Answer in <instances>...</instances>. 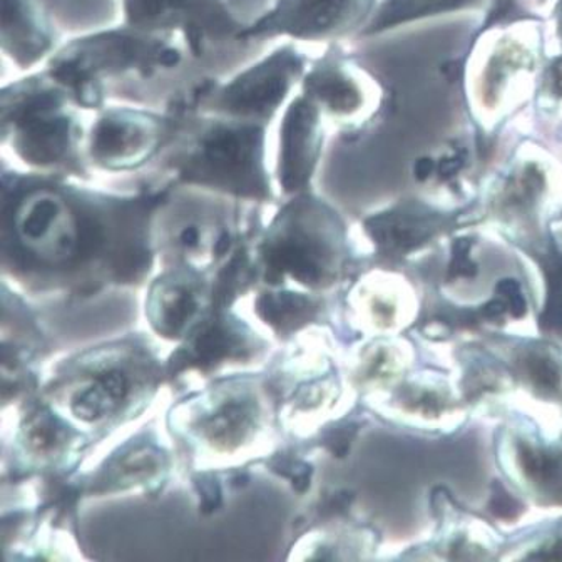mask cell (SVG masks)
<instances>
[{
  "label": "cell",
  "instance_id": "obj_1",
  "mask_svg": "<svg viewBox=\"0 0 562 562\" xmlns=\"http://www.w3.org/2000/svg\"><path fill=\"white\" fill-rule=\"evenodd\" d=\"M184 108L180 136L169 148L168 166L175 180L255 203L274 200L268 168L270 124L196 113Z\"/></svg>",
  "mask_w": 562,
  "mask_h": 562
},
{
  "label": "cell",
  "instance_id": "obj_2",
  "mask_svg": "<svg viewBox=\"0 0 562 562\" xmlns=\"http://www.w3.org/2000/svg\"><path fill=\"white\" fill-rule=\"evenodd\" d=\"M46 67L24 72L0 91L2 145L29 171L86 178L88 124Z\"/></svg>",
  "mask_w": 562,
  "mask_h": 562
},
{
  "label": "cell",
  "instance_id": "obj_3",
  "mask_svg": "<svg viewBox=\"0 0 562 562\" xmlns=\"http://www.w3.org/2000/svg\"><path fill=\"white\" fill-rule=\"evenodd\" d=\"M183 49L171 35L151 34L123 22L70 37L44 64L85 113L108 104V86L136 76L153 79L178 69Z\"/></svg>",
  "mask_w": 562,
  "mask_h": 562
},
{
  "label": "cell",
  "instance_id": "obj_4",
  "mask_svg": "<svg viewBox=\"0 0 562 562\" xmlns=\"http://www.w3.org/2000/svg\"><path fill=\"white\" fill-rule=\"evenodd\" d=\"M310 59L296 43L286 41L225 81L206 79L184 94L196 113L273 124L296 94Z\"/></svg>",
  "mask_w": 562,
  "mask_h": 562
},
{
  "label": "cell",
  "instance_id": "obj_5",
  "mask_svg": "<svg viewBox=\"0 0 562 562\" xmlns=\"http://www.w3.org/2000/svg\"><path fill=\"white\" fill-rule=\"evenodd\" d=\"M183 123L180 99L165 113L139 105L105 104L88 124L86 158L99 171H137L175 145Z\"/></svg>",
  "mask_w": 562,
  "mask_h": 562
},
{
  "label": "cell",
  "instance_id": "obj_6",
  "mask_svg": "<svg viewBox=\"0 0 562 562\" xmlns=\"http://www.w3.org/2000/svg\"><path fill=\"white\" fill-rule=\"evenodd\" d=\"M121 11L123 22L133 27L181 37L196 59L213 47L238 43L245 27L226 0H121Z\"/></svg>",
  "mask_w": 562,
  "mask_h": 562
},
{
  "label": "cell",
  "instance_id": "obj_7",
  "mask_svg": "<svg viewBox=\"0 0 562 562\" xmlns=\"http://www.w3.org/2000/svg\"><path fill=\"white\" fill-rule=\"evenodd\" d=\"M373 0H274L260 18L245 24L238 43L286 40L334 43L366 25Z\"/></svg>",
  "mask_w": 562,
  "mask_h": 562
},
{
  "label": "cell",
  "instance_id": "obj_8",
  "mask_svg": "<svg viewBox=\"0 0 562 562\" xmlns=\"http://www.w3.org/2000/svg\"><path fill=\"white\" fill-rule=\"evenodd\" d=\"M327 139L321 108L296 92L278 117L274 180L286 198L312 190Z\"/></svg>",
  "mask_w": 562,
  "mask_h": 562
},
{
  "label": "cell",
  "instance_id": "obj_9",
  "mask_svg": "<svg viewBox=\"0 0 562 562\" xmlns=\"http://www.w3.org/2000/svg\"><path fill=\"white\" fill-rule=\"evenodd\" d=\"M370 82L362 69L330 44L321 57L310 59L300 92L312 99L325 120L353 131L366 123L372 104Z\"/></svg>",
  "mask_w": 562,
  "mask_h": 562
},
{
  "label": "cell",
  "instance_id": "obj_10",
  "mask_svg": "<svg viewBox=\"0 0 562 562\" xmlns=\"http://www.w3.org/2000/svg\"><path fill=\"white\" fill-rule=\"evenodd\" d=\"M59 46L49 0H2L0 49L12 66L40 69Z\"/></svg>",
  "mask_w": 562,
  "mask_h": 562
},
{
  "label": "cell",
  "instance_id": "obj_11",
  "mask_svg": "<svg viewBox=\"0 0 562 562\" xmlns=\"http://www.w3.org/2000/svg\"><path fill=\"white\" fill-rule=\"evenodd\" d=\"M449 223L446 216L437 215L427 207L411 204L386 211L367 220V232L385 255H404L429 239L434 233Z\"/></svg>",
  "mask_w": 562,
  "mask_h": 562
},
{
  "label": "cell",
  "instance_id": "obj_12",
  "mask_svg": "<svg viewBox=\"0 0 562 562\" xmlns=\"http://www.w3.org/2000/svg\"><path fill=\"white\" fill-rule=\"evenodd\" d=\"M130 392V376L124 370H102L85 391L76 394L70 408L81 420L99 422L120 411Z\"/></svg>",
  "mask_w": 562,
  "mask_h": 562
},
{
  "label": "cell",
  "instance_id": "obj_13",
  "mask_svg": "<svg viewBox=\"0 0 562 562\" xmlns=\"http://www.w3.org/2000/svg\"><path fill=\"white\" fill-rule=\"evenodd\" d=\"M469 2L472 0H385L373 15H370L369 21L363 25L362 34H379L408 19L450 11V9L462 8Z\"/></svg>",
  "mask_w": 562,
  "mask_h": 562
},
{
  "label": "cell",
  "instance_id": "obj_14",
  "mask_svg": "<svg viewBox=\"0 0 562 562\" xmlns=\"http://www.w3.org/2000/svg\"><path fill=\"white\" fill-rule=\"evenodd\" d=\"M153 318L155 324L159 325L162 334L169 337H176L181 334V328L191 321V316L196 312V302L194 295L188 292L181 285L162 286L161 293L156 296L153 303Z\"/></svg>",
  "mask_w": 562,
  "mask_h": 562
},
{
  "label": "cell",
  "instance_id": "obj_15",
  "mask_svg": "<svg viewBox=\"0 0 562 562\" xmlns=\"http://www.w3.org/2000/svg\"><path fill=\"white\" fill-rule=\"evenodd\" d=\"M258 312L268 324L273 325L278 330L286 331L295 328L296 322H303L310 315V300L295 293L263 296L258 303Z\"/></svg>",
  "mask_w": 562,
  "mask_h": 562
},
{
  "label": "cell",
  "instance_id": "obj_16",
  "mask_svg": "<svg viewBox=\"0 0 562 562\" xmlns=\"http://www.w3.org/2000/svg\"><path fill=\"white\" fill-rule=\"evenodd\" d=\"M245 347V338L239 330L229 324H218L207 328L196 344H194V357L196 360L216 362L223 357L232 356L233 351Z\"/></svg>",
  "mask_w": 562,
  "mask_h": 562
},
{
  "label": "cell",
  "instance_id": "obj_17",
  "mask_svg": "<svg viewBox=\"0 0 562 562\" xmlns=\"http://www.w3.org/2000/svg\"><path fill=\"white\" fill-rule=\"evenodd\" d=\"M254 414L250 404H226L216 417L211 420L210 430L213 440L220 442H236L245 436L246 430L251 429Z\"/></svg>",
  "mask_w": 562,
  "mask_h": 562
},
{
  "label": "cell",
  "instance_id": "obj_18",
  "mask_svg": "<svg viewBox=\"0 0 562 562\" xmlns=\"http://www.w3.org/2000/svg\"><path fill=\"white\" fill-rule=\"evenodd\" d=\"M542 270L548 273L549 293L541 324L548 330H562V258L555 250L542 258Z\"/></svg>",
  "mask_w": 562,
  "mask_h": 562
},
{
  "label": "cell",
  "instance_id": "obj_19",
  "mask_svg": "<svg viewBox=\"0 0 562 562\" xmlns=\"http://www.w3.org/2000/svg\"><path fill=\"white\" fill-rule=\"evenodd\" d=\"M469 248H471L469 239H457L456 246H453V261L450 265L449 278L474 277L477 273V268L469 258Z\"/></svg>",
  "mask_w": 562,
  "mask_h": 562
},
{
  "label": "cell",
  "instance_id": "obj_20",
  "mask_svg": "<svg viewBox=\"0 0 562 562\" xmlns=\"http://www.w3.org/2000/svg\"><path fill=\"white\" fill-rule=\"evenodd\" d=\"M497 293L504 296V302L509 306L510 312L516 318L526 313V300H524L522 293L519 290V283L514 280H503L497 285Z\"/></svg>",
  "mask_w": 562,
  "mask_h": 562
},
{
  "label": "cell",
  "instance_id": "obj_21",
  "mask_svg": "<svg viewBox=\"0 0 562 562\" xmlns=\"http://www.w3.org/2000/svg\"><path fill=\"white\" fill-rule=\"evenodd\" d=\"M198 491L201 496V510L213 513L222 503V491L215 479L203 477L198 482Z\"/></svg>",
  "mask_w": 562,
  "mask_h": 562
},
{
  "label": "cell",
  "instance_id": "obj_22",
  "mask_svg": "<svg viewBox=\"0 0 562 562\" xmlns=\"http://www.w3.org/2000/svg\"><path fill=\"white\" fill-rule=\"evenodd\" d=\"M356 432V426L338 427V429L331 430V432L328 434L325 443H327L328 449H330L335 456L344 457Z\"/></svg>",
  "mask_w": 562,
  "mask_h": 562
},
{
  "label": "cell",
  "instance_id": "obj_23",
  "mask_svg": "<svg viewBox=\"0 0 562 562\" xmlns=\"http://www.w3.org/2000/svg\"><path fill=\"white\" fill-rule=\"evenodd\" d=\"M492 507H494V510L501 514V516H509V514H514V510H516V504L507 496L506 492H501L499 496H496V499L492 503Z\"/></svg>",
  "mask_w": 562,
  "mask_h": 562
},
{
  "label": "cell",
  "instance_id": "obj_24",
  "mask_svg": "<svg viewBox=\"0 0 562 562\" xmlns=\"http://www.w3.org/2000/svg\"><path fill=\"white\" fill-rule=\"evenodd\" d=\"M201 232L198 226H187L183 232L180 233V243L187 248H196L200 245Z\"/></svg>",
  "mask_w": 562,
  "mask_h": 562
},
{
  "label": "cell",
  "instance_id": "obj_25",
  "mask_svg": "<svg viewBox=\"0 0 562 562\" xmlns=\"http://www.w3.org/2000/svg\"><path fill=\"white\" fill-rule=\"evenodd\" d=\"M434 169H436V165H434L432 159L424 158L418 159L417 165H415V178L417 180H427L430 175H432Z\"/></svg>",
  "mask_w": 562,
  "mask_h": 562
},
{
  "label": "cell",
  "instance_id": "obj_26",
  "mask_svg": "<svg viewBox=\"0 0 562 562\" xmlns=\"http://www.w3.org/2000/svg\"><path fill=\"white\" fill-rule=\"evenodd\" d=\"M554 86L555 91H559V94H562V60L554 67Z\"/></svg>",
  "mask_w": 562,
  "mask_h": 562
}]
</instances>
